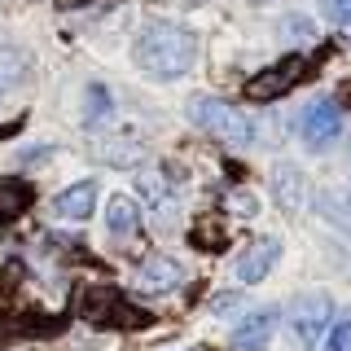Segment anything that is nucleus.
<instances>
[{
	"mask_svg": "<svg viewBox=\"0 0 351 351\" xmlns=\"http://www.w3.org/2000/svg\"><path fill=\"white\" fill-rule=\"evenodd\" d=\"M197 62V40L193 31L176 27V22H149L136 36V66L154 80H176Z\"/></svg>",
	"mask_w": 351,
	"mask_h": 351,
	"instance_id": "obj_1",
	"label": "nucleus"
},
{
	"mask_svg": "<svg viewBox=\"0 0 351 351\" xmlns=\"http://www.w3.org/2000/svg\"><path fill=\"white\" fill-rule=\"evenodd\" d=\"M189 119L202 132H211L215 141H224V145L233 149H246L250 141H255V123H250V114H241L237 106L219 101V97H189Z\"/></svg>",
	"mask_w": 351,
	"mask_h": 351,
	"instance_id": "obj_2",
	"label": "nucleus"
},
{
	"mask_svg": "<svg viewBox=\"0 0 351 351\" xmlns=\"http://www.w3.org/2000/svg\"><path fill=\"white\" fill-rule=\"evenodd\" d=\"M80 312H84L93 325H110V329H136V325L149 321V316L136 312V307L128 303V294L114 290V285H88Z\"/></svg>",
	"mask_w": 351,
	"mask_h": 351,
	"instance_id": "obj_3",
	"label": "nucleus"
},
{
	"mask_svg": "<svg viewBox=\"0 0 351 351\" xmlns=\"http://www.w3.org/2000/svg\"><path fill=\"white\" fill-rule=\"evenodd\" d=\"M299 75H307V58L303 53H290V58H281L277 66L259 71L255 80L246 84V97L250 101H277L281 93H290V88L299 84Z\"/></svg>",
	"mask_w": 351,
	"mask_h": 351,
	"instance_id": "obj_4",
	"label": "nucleus"
},
{
	"mask_svg": "<svg viewBox=\"0 0 351 351\" xmlns=\"http://www.w3.org/2000/svg\"><path fill=\"white\" fill-rule=\"evenodd\" d=\"M329 316H334V303H329V294H299V299L290 303V325L294 334H299L303 347H316L321 343V334L329 329Z\"/></svg>",
	"mask_w": 351,
	"mask_h": 351,
	"instance_id": "obj_5",
	"label": "nucleus"
},
{
	"mask_svg": "<svg viewBox=\"0 0 351 351\" xmlns=\"http://www.w3.org/2000/svg\"><path fill=\"white\" fill-rule=\"evenodd\" d=\"M299 132L307 145H329V141H338V132H343V110H338L334 97H316V101L303 106L299 114Z\"/></svg>",
	"mask_w": 351,
	"mask_h": 351,
	"instance_id": "obj_6",
	"label": "nucleus"
},
{
	"mask_svg": "<svg viewBox=\"0 0 351 351\" xmlns=\"http://www.w3.org/2000/svg\"><path fill=\"white\" fill-rule=\"evenodd\" d=\"M180 285H184V263L171 259V255H149L136 268V294H145V299L171 294V290H180Z\"/></svg>",
	"mask_w": 351,
	"mask_h": 351,
	"instance_id": "obj_7",
	"label": "nucleus"
},
{
	"mask_svg": "<svg viewBox=\"0 0 351 351\" xmlns=\"http://www.w3.org/2000/svg\"><path fill=\"white\" fill-rule=\"evenodd\" d=\"M277 259H281V241H277V237H255V241H250V246L237 255L233 277H237L241 285H259L272 268H277Z\"/></svg>",
	"mask_w": 351,
	"mask_h": 351,
	"instance_id": "obj_8",
	"label": "nucleus"
},
{
	"mask_svg": "<svg viewBox=\"0 0 351 351\" xmlns=\"http://www.w3.org/2000/svg\"><path fill=\"white\" fill-rule=\"evenodd\" d=\"M93 211H97V180H80L53 197V215L66 224H84V219H93Z\"/></svg>",
	"mask_w": 351,
	"mask_h": 351,
	"instance_id": "obj_9",
	"label": "nucleus"
},
{
	"mask_svg": "<svg viewBox=\"0 0 351 351\" xmlns=\"http://www.w3.org/2000/svg\"><path fill=\"white\" fill-rule=\"evenodd\" d=\"M272 334H277V312L272 307H259V312H246L233 329V347L241 351H263L272 343Z\"/></svg>",
	"mask_w": 351,
	"mask_h": 351,
	"instance_id": "obj_10",
	"label": "nucleus"
},
{
	"mask_svg": "<svg viewBox=\"0 0 351 351\" xmlns=\"http://www.w3.org/2000/svg\"><path fill=\"white\" fill-rule=\"evenodd\" d=\"M272 193H277V202H281V211H303V202H307V180H303V171L294 167V162H281L277 171H272Z\"/></svg>",
	"mask_w": 351,
	"mask_h": 351,
	"instance_id": "obj_11",
	"label": "nucleus"
},
{
	"mask_svg": "<svg viewBox=\"0 0 351 351\" xmlns=\"http://www.w3.org/2000/svg\"><path fill=\"white\" fill-rule=\"evenodd\" d=\"M136 193H141L136 206H154V211H162V206L176 197L171 171H167V167H141V176H136Z\"/></svg>",
	"mask_w": 351,
	"mask_h": 351,
	"instance_id": "obj_12",
	"label": "nucleus"
},
{
	"mask_svg": "<svg viewBox=\"0 0 351 351\" xmlns=\"http://www.w3.org/2000/svg\"><path fill=\"white\" fill-rule=\"evenodd\" d=\"M136 228H141V206L132 202V197L114 193V197L106 202V233L123 241V237H132V233H136Z\"/></svg>",
	"mask_w": 351,
	"mask_h": 351,
	"instance_id": "obj_13",
	"label": "nucleus"
},
{
	"mask_svg": "<svg viewBox=\"0 0 351 351\" xmlns=\"http://www.w3.org/2000/svg\"><path fill=\"white\" fill-rule=\"evenodd\" d=\"M36 202V189L27 180H0V224H14L31 211Z\"/></svg>",
	"mask_w": 351,
	"mask_h": 351,
	"instance_id": "obj_14",
	"label": "nucleus"
},
{
	"mask_svg": "<svg viewBox=\"0 0 351 351\" xmlns=\"http://www.w3.org/2000/svg\"><path fill=\"white\" fill-rule=\"evenodd\" d=\"M22 80H27V53L0 49V97H5L9 88H18Z\"/></svg>",
	"mask_w": 351,
	"mask_h": 351,
	"instance_id": "obj_15",
	"label": "nucleus"
},
{
	"mask_svg": "<svg viewBox=\"0 0 351 351\" xmlns=\"http://www.w3.org/2000/svg\"><path fill=\"white\" fill-rule=\"evenodd\" d=\"M316 206L334 219V224H351V184L347 189H329V193H316Z\"/></svg>",
	"mask_w": 351,
	"mask_h": 351,
	"instance_id": "obj_16",
	"label": "nucleus"
},
{
	"mask_svg": "<svg viewBox=\"0 0 351 351\" xmlns=\"http://www.w3.org/2000/svg\"><path fill=\"white\" fill-rule=\"evenodd\" d=\"M101 162H110V167H136L141 149L132 145V141H106V145H101Z\"/></svg>",
	"mask_w": 351,
	"mask_h": 351,
	"instance_id": "obj_17",
	"label": "nucleus"
},
{
	"mask_svg": "<svg viewBox=\"0 0 351 351\" xmlns=\"http://www.w3.org/2000/svg\"><path fill=\"white\" fill-rule=\"evenodd\" d=\"M189 241H193V246H202V250H206V246L215 250V246H224V228H219L211 215H202V219H193V233H189Z\"/></svg>",
	"mask_w": 351,
	"mask_h": 351,
	"instance_id": "obj_18",
	"label": "nucleus"
},
{
	"mask_svg": "<svg viewBox=\"0 0 351 351\" xmlns=\"http://www.w3.org/2000/svg\"><path fill=\"white\" fill-rule=\"evenodd\" d=\"M325 351H351V312H343L325 329Z\"/></svg>",
	"mask_w": 351,
	"mask_h": 351,
	"instance_id": "obj_19",
	"label": "nucleus"
},
{
	"mask_svg": "<svg viewBox=\"0 0 351 351\" xmlns=\"http://www.w3.org/2000/svg\"><path fill=\"white\" fill-rule=\"evenodd\" d=\"M110 93L106 88H88V128H101V119H110Z\"/></svg>",
	"mask_w": 351,
	"mask_h": 351,
	"instance_id": "obj_20",
	"label": "nucleus"
},
{
	"mask_svg": "<svg viewBox=\"0 0 351 351\" xmlns=\"http://www.w3.org/2000/svg\"><path fill=\"white\" fill-rule=\"evenodd\" d=\"M325 14L338 22V31H343V40L351 44V0H321Z\"/></svg>",
	"mask_w": 351,
	"mask_h": 351,
	"instance_id": "obj_21",
	"label": "nucleus"
},
{
	"mask_svg": "<svg viewBox=\"0 0 351 351\" xmlns=\"http://www.w3.org/2000/svg\"><path fill=\"white\" fill-rule=\"evenodd\" d=\"M228 206H233V215H246V219L259 211V202H255L250 189H233V193H228Z\"/></svg>",
	"mask_w": 351,
	"mask_h": 351,
	"instance_id": "obj_22",
	"label": "nucleus"
},
{
	"mask_svg": "<svg viewBox=\"0 0 351 351\" xmlns=\"http://www.w3.org/2000/svg\"><path fill=\"white\" fill-rule=\"evenodd\" d=\"M237 303H241V294H215V299H211V312H233Z\"/></svg>",
	"mask_w": 351,
	"mask_h": 351,
	"instance_id": "obj_23",
	"label": "nucleus"
},
{
	"mask_svg": "<svg viewBox=\"0 0 351 351\" xmlns=\"http://www.w3.org/2000/svg\"><path fill=\"white\" fill-rule=\"evenodd\" d=\"M9 132H18V123H9V128H0V136H9Z\"/></svg>",
	"mask_w": 351,
	"mask_h": 351,
	"instance_id": "obj_24",
	"label": "nucleus"
}]
</instances>
